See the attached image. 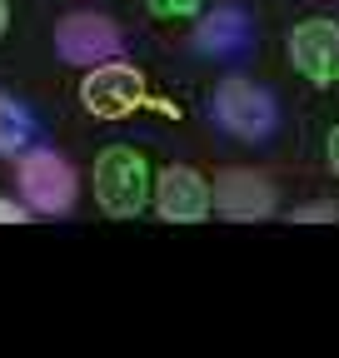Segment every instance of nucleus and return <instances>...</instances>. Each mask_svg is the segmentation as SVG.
Masks as SVG:
<instances>
[{
    "label": "nucleus",
    "mask_w": 339,
    "mask_h": 358,
    "mask_svg": "<svg viewBox=\"0 0 339 358\" xmlns=\"http://www.w3.org/2000/svg\"><path fill=\"white\" fill-rule=\"evenodd\" d=\"M80 105L95 120H130L140 110H160V115H180V105H170L155 95V85L145 80V70L125 65V60H105L90 65L80 80Z\"/></svg>",
    "instance_id": "nucleus-1"
},
{
    "label": "nucleus",
    "mask_w": 339,
    "mask_h": 358,
    "mask_svg": "<svg viewBox=\"0 0 339 358\" xmlns=\"http://www.w3.org/2000/svg\"><path fill=\"white\" fill-rule=\"evenodd\" d=\"M209 120H215L230 140H240V145H260V140H270V134L279 129V105H275V95L265 85H254V80H244V75H230V80H220L215 90H209Z\"/></svg>",
    "instance_id": "nucleus-2"
},
{
    "label": "nucleus",
    "mask_w": 339,
    "mask_h": 358,
    "mask_svg": "<svg viewBox=\"0 0 339 358\" xmlns=\"http://www.w3.org/2000/svg\"><path fill=\"white\" fill-rule=\"evenodd\" d=\"M95 204L110 219H135L145 204H155V174L150 159L130 145H110L95 159Z\"/></svg>",
    "instance_id": "nucleus-3"
},
{
    "label": "nucleus",
    "mask_w": 339,
    "mask_h": 358,
    "mask_svg": "<svg viewBox=\"0 0 339 358\" xmlns=\"http://www.w3.org/2000/svg\"><path fill=\"white\" fill-rule=\"evenodd\" d=\"M20 199L35 209V214H70L75 209V194H80V174L65 155L55 150H30L20 155Z\"/></svg>",
    "instance_id": "nucleus-4"
},
{
    "label": "nucleus",
    "mask_w": 339,
    "mask_h": 358,
    "mask_svg": "<svg viewBox=\"0 0 339 358\" xmlns=\"http://www.w3.org/2000/svg\"><path fill=\"white\" fill-rule=\"evenodd\" d=\"M284 50H289V65L300 70L310 85H319V90L339 85V20H329V15L300 20L289 30Z\"/></svg>",
    "instance_id": "nucleus-5"
},
{
    "label": "nucleus",
    "mask_w": 339,
    "mask_h": 358,
    "mask_svg": "<svg viewBox=\"0 0 339 358\" xmlns=\"http://www.w3.org/2000/svg\"><path fill=\"white\" fill-rule=\"evenodd\" d=\"M120 45H125L120 25H115L110 15H100V10H70V15L55 25V50H60L70 65H80V70L115 60Z\"/></svg>",
    "instance_id": "nucleus-6"
},
{
    "label": "nucleus",
    "mask_w": 339,
    "mask_h": 358,
    "mask_svg": "<svg viewBox=\"0 0 339 358\" xmlns=\"http://www.w3.org/2000/svg\"><path fill=\"white\" fill-rule=\"evenodd\" d=\"M155 209L170 224H200L215 209V189H209V179L190 164H165L155 174Z\"/></svg>",
    "instance_id": "nucleus-7"
},
{
    "label": "nucleus",
    "mask_w": 339,
    "mask_h": 358,
    "mask_svg": "<svg viewBox=\"0 0 339 358\" xmlns=\"http://www.w3.org/2000/svg\"><path fill=\"white\" fill-rule=\"evenodd\" d=\"M275 204H279V194H275V185L265 174H254V169H225V174H215V209L225 214V219H265V214H275Z\"/></svg>",
    "instance_id": "nucleus-8"
},
{
    "label": "nucleus",
    "mask_w": 339,
    "mask_h": 358,
    "mask_svg": "<svg viewBox=\"0 0 339 358\" xmlns=\"http://www.w3.org/2000/svg\"><path fill=\"white\" fill-rule=\"evenodd\" d=\"M195 45L205 55H240L244 45H249V20L240 6H220V10H209L200 25H195Z\"/></svg>",
    "instance_id": "nucleus-9"
},
{
    "label": "nucleus",
    "mask_w": 339,
    "mask_h": 358,
    "mask_svg": "<svg viewBox=\"0 0 339 358\" xmlns=\"http://www.w3.org/2000/svg\"><path fill=\"white\" fill-rule=\"evenodd\" d=\"M30 134H35V124H30L25 105H15L11 95H0V155H20L30 145Z\"/></svg>",
    "instance_id": "nucleus-10"
},
{
    "label": "nucleus",
    "mask_w": 339,
    "mask_h": 358,
    "mask_svg": "<svg viewBox=\"0 0 339 358\" xmlns=\"http://www.w3.org/2000/svg\"><path fill=\"white\" fill-rule=\"evenodd\" d=\"M155 20H195L205 10V0H145Z\"/></svg>",
    "instance_id": "nucleus-11"
},
{
    "label": "nucleus",
    "mask_w": 339,
    "mask_h": 358,
    "mask_svg": "<svg viewBox=\"0 0 339 358\" xmlns=\"http://www.w3.org/2000/svg\"><path fill=\"white\" fill-rule=\"evenodd\" d=\"M294 219L300 224H329V219H339V204H300Z\"/></svg>",
    "instance_id": "nucleus-12"
},
{
    "label": "nucleus",
    "mask_w": 339,
    "mask_h": 358,
    "mask_svg": "<svg viewBox=\"0 0 339 358\" xmlns=\"http://www.w3.org/2000/svg\"><path fill=\"white\" fill-rule=\"evenodd\" d=\"M25 219H30L25 199H6V194H0V224H25Z\"/></svg>",
    "instance_id": "nucleus-13"
},
{
    "label": "nucleus",
    "mask_w": 339,
    "mask_h": 358,
    "mask_svg": "<svg viewBox=\"0 0 339 358\" xmlns=\"http://www.w3.org/2000/svg\"><path fill=\"white\" fill-rule=\"evenodd\" d=\"M324 159H329V169H334V179H339V124L329 129V140H324Z\"/></svg>",
    "instance_id": "nucleus-14"
},
{
    "label": "nucleus",
    "mask_w": 339,
    "mask_h": 358,
    "mask_svg": "<svg viewBox=\"0 0 339 358\" xmlns=\"http://www.w3.org/2000/svg\"><path fill=\"white\" fill-rule=\"evenodd\" d=\"M6 30H11V0H0V40H6Z\"/></svg>",
    "instance_id": "nucleus-15"
}]
</instances>
